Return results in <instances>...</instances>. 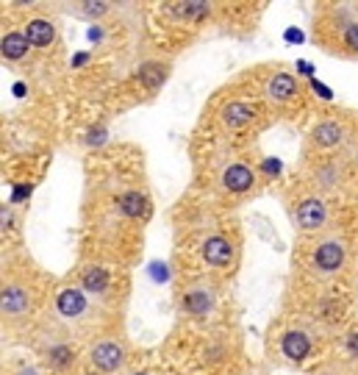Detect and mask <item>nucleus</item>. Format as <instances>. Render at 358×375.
I'll return each instance as SVG.
<instances>
[{
	"label": "nucleus",
	"mask_w": 358,
	"mask_h": 375,
	"mask_svg": "<svg viewBox=\"0 0 358 375\" xmlns=\"http://www.w3.org/2000/svg\"><path fill=\"white\" fill-rule=\"evenodd\" d=\"M89 359L100 373H117L125 364V348L117 339H103L89 350Z\"/></svg>",
	"instance_id": "obj_1"
},
{
	"label": "nucleus",
	"mask_w": 358,
	"mask_h": 375,
	"mask_svg": "<svg viewBox=\"0 0 358 375\" xmlns=\"http://www.w3.org/2000/svg\"><path fill=\"white\" fill-rule=\"evenodd\" d=\"M345 259H347V247L339 239H325V242H319L314 247V267L319 273H325V275L336 273L345 264Z\"/></svg>",
	"instance_id": "obj_2"
},
{
	"label": "nucleus",
	"mask_w": 358,
	"mask_h": 375,
	"mask_svg": "<svg viewBox=\"0 0 358 375\" xmlns=\"http://www.w3.org/2000/svg\"><path fill=\"white\" fill-rule=\"evenodd\" d=\"M294 220H297V225L303 231H319L325 225V220H328V206L319 198H308V200H303L297 206Z\"/></svg>",
	"instance_id": "obj_3"
},
{
	"label": "nucleus",
	"mask_w": 358,
	"mask_h": 375,
	"mask_svg": "<svg viewBox=\"0 0 358 375\" xmlns=\"http://www.w3.org/2000/svg\"><path fill=\"white\" fill-rule=\"evenodd\" d=\"M203 259L212 264V267H228L233 261V245L225 239V236H209L203 242Z\"/></svg>",
	"instance_id": "obj_4"
},
{
	"label": "nucleus",
	"mask_w": 358,
	"mask_h": 375,
	"mask_svg": "<svg viewBox=\"0 0 358 375\" xmlns=\"http://www.w3.org/2000/svg\"><path fill=\"white\" fill-rule=\"evenodd\" d=\"M56 308H59V314L62 317H81L83 311H86V295H83V289H78V287H67V289H62L59 295H56Z\"/></svg>",
	"instance_id": "obj_5"
},
{
	"label": "nucleus",
	"mask_w": 358,
	"mask_h": 375,
	"mask_svg": "<svg viewBox=\"0 0 358 375\" xmlns=\"http://www.w3.org/2000/svg\"><path fill=\"white\" fill-rule=\"evenodd\" d=\"M253 184H256V175H253V170L247 164H230L222 172V186L228 192H247Z\"/></svg>",
	"instance_id": "obj_6"
},
{
	"label": "nucleus",
	"mask_w": 358,
	"mask_h": 375,
	"mask_svg": "<svg viewBox=\"0 0 358 375\" xmlns=\"http://www.w3.org/2000/svg\"><path fill=\"white\" fill-rule=\"evenodd\" d=\"M281 350H284V356H287L289 362L297 364V362H303L311 353V339L303 331H287L284 339H281Z\"/></svg>",
	"instance_id": "obj_7"
},
{
	"label": "nucleus",
	"mask_w": 358,
	"mask_h": 375,
	"mask_svg": "<svg viewBox=\"0 0 358 375\" xmlns=\"http://www.w3.org/2000/svg\"><path fill=\"white\" fill-rule=\"evenodd\" d=\"M297 95V81L289 73H278L267 81V97L275 103H289Z\"/></svg>",
	"instance_id": "obj_8"
},
{
	"label": "nucleus",
	"mask_w": 358,
	"mask_h": 375,
	"mask_svg": "<svg viewBox=\"0 0 358 375\" xmlns=\"http://www.w3.org/2000/svg\"><path fill=\"white\" fill-rule=\"evenodd\" d=\"M28 306H31V298H28V292L20 284H8L3 289V314L20 317L22 311H28Z\"/></svg>",
	"instance_id": "obj_9"
},
{
	"label": "nucleus",
	"mask_w": 358,
	"mask_h": 375,
	"mask_svg": "<svg viewBox=\"0 0 358 375\" xmlns=\"http://www.w3.org/2000/svg\"><path fill=\"white\" fill-rule=\"evenodd\" d=\"M253 117H256V109H253L250 103H242V100H233V103H228V106L222 109V123H225L228 128H242V125H247Z\"/></svg>",
	"instance_id": "obj_10"
},
{
	"label": "nucleus",
	"mask_w": 358,
	"mask_h": 375,
	"mask_svg": "<svg viewBox=\"0 0 358 375\" xmlns=\"http://www.w3.org/2000/svg\"><path fill=\"white\" fill-rule=\"evenodd\" d=\"M342 137H345L342 125H339V123H331V120L314 125V131H311V142L319 145V148H336V145L342 142Z\"/></svg>",
	"instance_id": "obj_11"
},
{
	"label": "nucleus",
	"mask_w": 358,
	"mask_h": 375,
	"mask_svg": "<svg viewBox=\"0 0 358 375\" xmlns=\"http://www.w3.org/2000/svg\"><path fill=\"white\" fill-rule=\"evenodd\" d=\"M25 39H28L34 48H48V45L56 39V28H53V22H48V20H34V22H28V28H25Z\"/></svg>",
	"instance_id": "obj_12"
},
{
	"label": "nucleus",
	"mask_w": 358,
	"mask_h": 375,
	"mask_svg": "<svg viewBox=\"0 0 358 375\" xmlns=\"http://www.w3.org/2000/svg\"><path fill=\"white\" fill-rule=\"evenodd\" d=\"M81 281H83V289L92 295H103L109 289V273L103 267H86L81 273Z\"/></svg>",
	"instance_id": "obj_13"
},
{
	"label": "nucleus",
	"mask_w": 358,
	"mask_h": 375,
	"mask_svg": "<svg viewBox=\"0 0 358 375\" xmlns=\"http://www.w3.org/2000/svg\"><path fill=\"white\" fill-rule=\"evenodd\" d=\"M28 45H31V42L25 39V34L11 31V34L3 36V56L11 59V62H17V59H22V56L28 53Z\"/></svg>",
	"instance_id": "obj_14"
},
{
	"label": "nucleus",
	"mask_w": 358,
	"mask_h": 375,
	"mask_svg": "<svg viewBox=\"0 0 358 375\" xmlns=\"http://www.w3.org/2000/svg\"><path fill=\"white\" fill-rule=\"evenodd\" d=\"M212 292H206V289H192L186 298H184V308L189 311V314H195V317H203L209 308H212Z\"/></svg>",
	"instance_id": "obj_15"
},
{
	"label": "nucleus",
	"mask_w": 358,
	"mask_h": 375,
	"mask_svg": "<svg viewBox=\"0 0 358 375\" xmlns=\"http://www.w3.org/2000/svg\"><path fill=\"white\" fill-rule=\"evenodd\" d=\"M170 11L181 20H200L209 14V3H170Z\"/></svg>",
	"instance_id": "obj_16"
},
{
	"label": "nucleus",
	"mask_w": 358,
	"mask_h": 375,
	"mask_svg": "<svg viewBox=\"0 0 358 375\" xmlns=\"http://www.w3.org/2000/svg\"><path fill=\"white\" fill-rule=\"evenodd\" d=\"M72 359H75V353H72L70 348H64V345H56V348H50V353H48V364L56 367V370L70 367Z\"/></svg>",
	"instance_id": "obj_17"
},
{
	"label": "nucleus",
	"mask_w": 358,
	"mask_h": 375,
	"mask_svg": "<svg viewBox=\"0 0 358 375\" xmlns=\"http://www.w3.org/2000/svg\"><path fill=\"white\" fill-rule=\"evenodd\" d=\"M120 209H123V214H128V217H139L144 209V198L139 192H128V195H123Z\"/></svg>",
	"instance_id": "obj_18"
},
{
	"label": "nucleus",
	"mask_w": 358,
	"mask_h": 375,
	"mask_svg": "<svg viewBox=\"0 0 358 375\" xmlns=\"http://www.w3.org/2000/svg\"><path fill=\"white\" fill-rule=\"evenodd\" d=\"M342 45H345V50L358 53V22H347L342 28Z\"/></svg>",
	"instance_id": "obj_19"
},
{
	"label": "nucleus",
	"mask_w": 358,
	"mask_h": 375,
	"mask_svg": "<svg viewBox=\"0 0 358 375\" xmlns=\"http://www.w3.org/2000/svg\"><path fill=\"white\" fill-rule=\"evenodd\" d=\"M134 375H147V373H134Z\"/></svg>",
	"instance_id": "obj_20"
}]
</instances>
